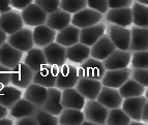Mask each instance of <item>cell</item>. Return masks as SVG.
Instances as JSON below:
<instances>
[{"label": "cell", "mask_w": 148, "mask_h": 125, "mask_svg": "<svg viewBox=\"0 0 148 125\" xmlns=\"http://www.w3.org/2000/svg\"><path fill=\"white\" fill-rule=\"evenodd\" d=\"M23 22L21 15L15 12H3L0 16V28L8 35L12 34L14 32L18 31L23 27Z\"/></svg>", "instance_id": "cell-23"}, {"label": "cell", "mask_w": 148, "mask_h": 125, "mask_svg": "<svg viewBox=\"0 0 148 125\" xmlns=\"http://www.w3.org/2000/svg\"><path fill=\"white\" fill-rule=\"evenodd\" d=\"M79 78L80 77L79 72H78V67H76L73 64L64 63L63 65L59 66L57 69L55 87H57L60 90L73 88L76 86Z\"/></svg>", "instance_id": "cell-1"}, {"label": "cell", "mask_w": 148, "mask_h": 125, "mask_svg": "<svg viewBox=\"0 0 148 125\" xmlns=\"http://www.w3.org/2000/svg\"><path fill=\"white\" fill-rule=\"evenodd\" d=\"M134 3V0H109V8H130Z\"/></svg>", "instance_id": "cell-43"}, {"label": "cell", "mask_w": 148, "mask_h": 125, "mask_svg": "<svg viewBox=\"0 0 148 125\" xmlns=\"http://www.w3.org/2000/svg\"><path fill=\"white\" fill-rule=\"evenodd\" d=\"M144 94H145V97L148 99V87H147V89L145 90V93H144Z\"/></svg>", "instance_id": "cell-52"}, {"label": "cell", "mask_w": 148, "mask_h": 125, "mask_svg": "<svg viewBox=\"0 0 148 125\" xmlns=\"http://www.w3.org/2000/svg\"><path fill=\"white\" fill-rule=\"evenodd\" d=\"M105 71H106V68L103 64V61L99 59L92 58V57L87 58L78 67L80 78H89L99 80V81L104 77Z\"/></svg>", "instance_id": "cell-3"}, {"label": "cell", "mask_w": 148, "mask_h": 125, "mask_svg": "<svg viewBox=\"0 0 148 125\" xmlns=\"http://www.w3.org/2000/svg\"><path fill=\"white\" fill-rule=\"evenodd\" d=\"M146 90V87L143 86L142 84L138 83L134 79H128L124 82L122 85L118 88V91L122 98L135 97V96L144 95Z\"/></svg>", "instance_id": "cell-30"}, {"label": "cell", "mask_w": 148, "mask_h": 125, "mask_svg": "<svg viewBox=\"0 0 148 125\" xmlns=\"http://www.w3.org/2000/svg\"><path fill=\"white\" fill-rule=\"evenodd\" d=\"M32 1L33 0H10V5L16 10H23L32 3Z\"/></svg>", "instance_id": "cell-45"}, {"label": "cell", "mask_w": 148, "mask_h": 125, "mask_svg": "<svg viewBox=\"0 0 148 125\" xmlns=\"http://www.w3.org/2000/svg\"><path fill=\"white\" fill-rule=\"evenodd\" d=\"M10 83V68L0 64V88Z\"/></svg>", "instance_id": "cell-42"}, {"label": "cell", "mask_w": 148, "mask_h": 125, "mask_svg": "<svg viewBox=\"0 0 148 125\" xmlns=\"http://www.w3.org/2000/svg\"><path fill=\"white\" fill-rule=\"evenodd\" d=\"M61 125H80L84 120V114L82 110L71 108H63L58 117Z\"/></svg>", "instance_id": "cell-32"}, {"label": "cell", "mask_w": 148, "mask_h": 125, "mask_svg": "<svg viewBox=\"0 0 148 125\" xmlns=\"http://www.w3.org/2000/svg\"><path fill=\"white\" fill-rule=\"evenodd\" d=\"M146 100L147 98L143 95L124 98L121 105V109L131 118V120L142 121V111Z\"/></svg>", "instance_id": "cell-10"}, {"label": "cell", "mask_w": 148, "mask_h": 125, "mask_svg": "<svg viewBox=\"0 0 148 125\" xmlns=\"http://www.w3.org/2000/svg\"><path fill=\"white\" fill-rule=\"evenodd\" d=\"M14 124V121L12 119H8L6 117L0 118V125H12Z\"/></svg>", "instance_id": "cell-49"}, {"label": "cell", "mask_w": 148, "mask_h": 125, "mask_svg": "<svg viewBox=\"0 0 148 125\" xmlns=\"http://www.w3.org/2000/svg\"><path fill=\"white\" fill-rule=\"evenodd\" d=\"M131 122V118L126 115L121 108L110 109L107 117L106 124L108 125H127Z\"/></svg>", "instance_id": "cell-35"}, {"label": "cell", "mask_w": 148, "mask_h": 125, "mask_svg": "<svg viewBox=\"0 0 148 125\" xmlns=\"http://www.w3.org/2000/svg\"><path fill=\"white\" fill-rule=\"evenodd\" d=\"M32 37H33V44L35 46L45 48L55 40L56 31L46 24L38 25V26H35L34 30L32 31Z\"/></svg>", "instance_id": "cell-24"}, {"label": "cell", "mask_w": 148, "mask_h": 125, "mask_svg": "<svg viewBox=\"0 0 148 125\" xmlns=\"http://www.w3.org/2000/svg\"><path fill=\"white\" fill-rule=\"evenodd\" d=\"M6 39H8V34L0 28V47L6 42Z\"/></svg>", "instance_id": "cell-48"}, {"label": "cell", "mask_w": 148, "mask_h": 125, "mask_svg": "<svg viewBox=\"0 0 148 125\" xmlns=\"http://www.w3.org/2000/svg\"><path fill=\"white\" fill-rule=\"evenodd\" d=\"M23 57V52L16 49L12 44L5 42L0 47V64L12 69L20 63Z\"/></svg>", "instance_id": "cell-17"}, {"label": "cell", "mask_w": 148, "mask_h": 125, "mask_svg": "<svg viewBox=\"0 0 148 125\" xmlns=\"http://www.w3.org/2000/svg\"><path fill=\"white\" fill-rule=\"evenodd\" d=\"M103 19V14L96 12L90 8H85L79 10L72 16V23L74 26L78 28H85L99 23Z\"/></svg>", "instance_id": "cell-5"}, {"label": "cell", "mask_w": 148, "mask_h": 125, "mask_svg": "<svg viewBox=\"0 0 148 125\" xmlns=\"http://www.w3.org/2000/svg\"><path fill=\"white\" fill-rule=\"evenodd\" d=\"M8 115V108L3 107L2 105H0V118H3Z\"/></svg>", "instance_id": "cell-50"}, {"label": "cell", "mask_w": 148, "mask_h": 125, "mask_svg": "<svg viewBox=\"0 0 148 125\" xmlns=\"http://www.w3.org/2000/svg\"><path fill=\"white\" fill-rule=\"evenodd\" d=\"M8 42L12 44L16 49L20 50L23 53L29 51L33 48V37H32V31L28 28H21L18 31L14 32L8 37Z\"/></svg>", "instance_id": "cell-7"}, {"label": "cell", "mask_w": 148, "mask_h": 125, "mask_svg": "<svg viewBox=\"0 0 148 125\" xmlns=\"http://www.w3.org/2000/svg\"><path fill=\"white\" fill-rule=\"evenodd\" d=\"M109 37L117 49L128 51L131 42V30L123 26L112 25L109 28Z\"/></svg>", "instance_id": "cell-13"}, {"label": "cell", "mask_w": 148, "mask_h": 125, "mask_svg": "<svg viewBox=\"0 0 148 125\" xmlns=\"http://www.w3.org/2000/svg\"><path fill=\"white\" fill-rule=\"evenodd\" d=\"M20 98H22V91L16 86H3L0 88V105L10 109Z\"/></svg>", "instance_id": "cell-29"}, {"label": "cell", "mask_w": 148, "mask_h": 125, "mask_svg": "<svg viewBox=\"0 0 148 125\" xmlns=\"http://www.w3.org/2000/svg\"><path fill=\"white\" fill-rule=\"evenodd\" d=\"M48 93V88L44 86H40L38 84L31 83L26 88L24 93V98L32 102L36 108H40L44 101L46 100Z\"/></svg>", "instance_id": "cell-28"}, {"label": "cell", "mask_w": 148, "mask_h": 125, "mask_svg": "<svg viewBox=\"0 0 148 125\" xmlns=\"http://www.w3.org/2000/svg\"><path fill=\"white\" fill-rule=\"evenodd\" d=\"M34 117L36 119L37 125H57L59 124L58 116H55L53 114L45 111L42 108H36L34 112Z\"/></svg>", "instance_id": "cell-36"}, {"label": "cell", "mask_w": 148, "mask_h": 125, "mask_svg": "<svg viewBox=\"0 0 148 125\" xmlns=\"http://www.w3.org/2000/svg\"><path fill=\"white\" fill-rule=\"evenodd\" d=\"M132 60V54L128 51L115 49L107 58L103 60L106 70L108 69H119L128 67Z\"/></svg>", "instance_id": "cell-8"}, {"label": "cell", "mask_w": 148, "mask_h": 125, "mask_svg": "<svg viewBox=\"0 0 148 125\" xmlns=\"http://www.w3.org/2000/svg\"><path fill=\"white\" fill-rule=\"evenodd\" d=\"M23 22L29 26H38L46 23L48 14L42 10L40 6H37L35 3H30L28 6L22 10L21 14Z\"/></svg>", "instance_id": "cell-11"}, {"label": "cell", "mask_w": 148, "mask_h": 125, "mask_svg": "<svg viewBox=\"0 0 148 125\" xmlns=\"http://www.w3.org/2000/svg\"><path fill=\"white\" fill-rule=\"evenodd\" d=\"M131 63L133 67L148 69V50L133 52Z\"/></svg>", "instance_id": "cell-38"}, {"label": "cell", "mask_w": 148, "mask_h": 125, "mask_svg": "<svg viewBox=\"0 0 148 125\" xmlns=\"http://www.w3.org/2000/svg\"><path fill=\"white\" fill-rule=\"evenodd\" d=\"M116 49L115 44L109 37V35H103L90 47V57L99 60H104Z\"/></svg>", "instance_id": "cell-16"}, {"label": "cell", "mask_w": 148, "mask_h": 125, "mask_svg": "<svg viewBox=\"0 0 148 125\" xmlns=\"http://www.w3.org/2000/svg\"><path fill=\"white\" fill-rule=\"evenodd\" d=\"M12 10L10 0H0V14L8 12Z\"/></svg>", "instance_id": "cell-46"}, {"label": "cell", "mask_w": 148, "mask_h": 125, "mask_svg": "<svg viewBox=\"0 0 148 125\" xmlns=\"http://www.w3.org/2000/svg\"><path fill=\"white\" fill-rule=\"evenodd\" d=\"M87 6L101 14H106L109 10V0H87Z\"/></svg>", "instance_id": "cell-41"}, {"label": "cell", "mask_w": 148, "mask_h": 125, "mask_svg": "<svg viewBox=\"0 0 148 125\" xmlns=\"http://www.w3.org/2000/svg\"><path fill=\"white\" fill-rule=\"evenodd\" d=\"M96 100L110 110V109L121 108L123 98L120 95L117 88L103 86L101 91H99V95L96 97Z\"/></svg>", "instance_id": "cell-12"}, {"label": "cell", "mask_w": 148, "mask_h": 125, "mask_svg": "<svg viewBox=\"0 0 148 125\" xmlns=\"http://www.w3.org/2000/svg\"><path fill=\"white\" fill-rule=\"evenodd\" d=\"M47 64L52 66L59 67L66 62V48L59 44L58 42H53L46 46L42 49Z\"/></svg>", "instance_id": "cell-6"}, {"label": "cell", "mask_w": 148, "mask_h": 125, "mask_svg": "<svg viewBox=\"0 0 148 125\" xmlns=\"http://www.w3.org/2000/svg\"><path fill=\"white\" fill-rule=\"evenodd\" d=\"M106 26L103 23H97L89 27L81 28L79 35V42L91 47L101 36L105 34Z\"/></svg>", "instance_id": "cell-22"}, {"label": "cell", "mask_w": 148, "mask_h": 125, "mask_svg": "<svg viewBox=\"0 0 148 125\" xmlns=\"http://www.w3.org/2000/svg\"><path fill=\"white\" fill-rule=\"evenodd\" d=\"M103 84L99 80L89 78H79L75 88L87 99H96Z\"/></svg>", "instance_id": "cell-15"}, {"label": "cell", "mask_w": 148, "mask_h": 125, "mask_svg": "<svg viewBox=\"0 0 148 125\" xmlns=\"http://www.w3.org/2000/svg\"><path fill=\"white\" fill-rule=\"evenodd\" d=\"M85 101V97L75 87L61 91V105L63 108L83 110Z\"/></svg>", "instance_id": "cell-21"}, {"label": "cell", "mask_w": 148, "mask_h": 125, "mask_svg": "<svg viewBox=\"0 0 148 125\" xmlns=\"http://www.w3.org/2000/svg\"><path fill=\"white\" fill-rule=\"evenodd\" d=\"M80 28L76 27L74 25H69L63 29L59 30L58 33H56L55 42L63 47L67 48L73 44L79 42Z\"/></svg>", "instance_id": "cell-26"}, {"label": "cell", "mask_w": 148, "mask_h": 125, "mask_svg": "<svg viewBox=\"0 0 148 125\" xmlns=\"http://www.w3.org/2000/svg\"><path fill=\"white\" fill-rule=\"evenodd\" d=\"M57 69H58V67L56 66H52V65H49V64H45L40 69H37L36 71H34L32 83L38 84V85L46 87V88L55 87Z\"/></svg>", "instance_id": "cell-14"}, {"label": "cell", "mask_w": 148, "mask_h": 125, "mask_svg": "<svg viewBox=\"0 0 148 125\" xmlns=\"http://www.w3.org/2000/svg\"><path fill=\"white\" fill-rule=\"evenodd\" d=\"M133 24L139 27H148V6L142 3L135 2L132 8Z\"/></svg>", "instance_id": "cell-34"}, {"label": "cell", "mask_w": 148, "mask_h": 125, "mask_svg": "<svg viewBox=\"0 0 148 125\" xmlns=\"http://www.w3.org/2000/svg\"><path fill=\"white\" fill-rule=\"evenodd\" d=\"M148 50V27L134 26L131 29V42L128 51H144Z\"/></svg>", "instance_id": "cell-20"}, {"label": "cell", "mask_w": 148, "mask_h": 125, "mask_svg": "<svg viewBox=\"0 0 148 125\" xmlns=\"http://www.w3.org/2000/svg\"><path fill=\"white\" fill-rule=\"evenodd\" d=\"M59 8L69 14H75L87 8V0H60Z\"/></svg>", "instance_id": "cell-37"}, {"label": "cell", "mask_w": 148, "mask_h": 125, "mask_svg": "<svg viewBox=\"0 0 148 125\" xmlns=\"http://www.w3.org/2000/svg\"><path fill=\"white\" fill-rule=\"evenodd\" d=\"M36 111V107L29 100L25 98H20L14 106L10 108V114L12 117L19 119V118L25 117V116L33 115Z\"/></svg>", "instance_id": "cell-33"}, {"label": "cell", "mask_w": 148, "mask_h": 125, "mask_svg": "<svg viewBox=\"0 0 148 125\" xmlns=\"http://www.w3.org/2000/svg\"><path fill=\"white\" fill-rule=\"evenodd\" d=\"M137 2L142 3V4H145L148 6V0H137Z\"/></svg>", "instance_id": "cell-51"}, {"label": "cell", "mask_w": 148, "mask_h": 125, "mask_svg": "<svg viewBox=\"0 0 148 125\" xmlns=\"http://www.w3.org/2000/svg\"><path fill=\"white\" fill-rule=\"evenodd\" d=\"M71 21H72V14H69L59 8L55 12L48 15L45 24L55 31H59L69 26L71 24Z\"/></svg>", "instance_id": "cell-25"}, {"label": "cell", "mask_w": 148, "mask_h": 125, "mask_svg": "<svg viewBox=\"0 0 148 125\" xmlns=\"http://www.w3.org/2000/svg\"><path fill=\"white\" fill-rule=\"evenodd\" d=\"M34 71L25 63H18L10 69V83L20 89H26L33 80Z\"/></svg>", "instance_id": "cell-4"}, {"label": "cell", "mask_w": 148, "mask_h": 125, "mask_svg": "<svg viewBox=\"0 0 148 125\" xmlns=\"http://www.w3.org/2000/svg\"><path fill=\"white\" fill-rule=\"evenodd\" d=\"M83 110L85 120L91 121L94 124H106L109 109L104 107L96 99H88L85 101Z\"/></svg>", "instance_id": "cell-2"}, {"label": "cell", "mask_w": 148, "mask_h": 125, "mask_svg": "<svg viewBox=\"0 0 148 125\" xmlns=\"http://www.w3.org/2000/svg\"><path fill=\"white\" fill-rule=\"evenodd\" d=\"M34 3L49 15L59 8L60 0H34Z\"/></svg>", "instance_id": "cell-40"}, {"label": "cell", "mask_w": 148, "mask_h": 125, "mask_svg": "<svg viewBox=\"0 0 148 125\" xmlns=\"http://www.w3.org/2000/svg\"><path fill=\"white\" fill-rule=\"evenodd\" d=\"M142 121L144 123H148V99L146 100L143 111H142Z\"/></svg>", "instance_id": "cell-47"}, {"label": "cell", "mask_w": 148, "mask_h": 125, "mask_svg": "<svg viewBox=\"0 0 148 125\" xmlns=\"http://www.w3.org/2000/svg\"><path fill=\"white\" fill-rule=\"evenodd\" d=\"M24 63L33 71H36L42 65L47 64V60L45 57L44 51L42 49H37V48L30 49L29 51L26 52Z\"/></svg>", "instance_id": "cell-31"}, {"label": "cell", "mask_w": 148, "mask_h": 125, "mask_svg": "<svg viewBox=\"0 0 148 125\" xmlns=\"http://www.w3.org/2000/svg\"><path fill=\"white\" fill-rule=\"evenodd\" d=\"M90 57V47L81 42H77L66 48V59L73 63L81 64Z\"/></svg>", "instance_id": "cell-27"}, {"label": "cell", "mask_w": 148, "mask_h": 125, "mask_svg": "<svg viewBox=\"0 0 148 125\" xmlns=\"http://www.w3.org/2000/svg\"><path fill=\"white\" fill-rule=\"evenodd\" d=\"M40 108L44 109L45 111H47L55 116H59L61 111L63 110V107L61 105V90L57 87L48 88L46 100Z\"/></svg>", "instance_id": "cell-18"}, {"label": "cell", "mask_w": 148, "mask_h": 125, "mask_svg": "<svg viewBox=\"0 0 148 125\" xmlns=\"http://www.w3.org/2000/svg\"><path fill=\"white\" fill-rule=\"evenodd\" d=\"M17 125H37L36 119H35L34 115H29L25 116V117L19 118L17 119Z\"/></svg>", "instance_id": "cell-44"}, {"label": "cell", "mask_w": 148, "mask_h": 125, "mask_svg": "<svg viewBox=\"0 0 148 125\" xmlns=\"http://www.w3.org/2000/svg\"><path fill=\"white\" fill-rule=\"evenodd\" d=\"M106 19L108 22L115 25L127 27L133 24V12L132 8H110L106 12Z\"/></svg>", "instance_id": "cell-19"}, {"label": "cell", "mask_w": 148, "mask_h": 125, "mask_svg": "<svg viewBox=\"0 0 148 125\" xmlns=\"http://www.w3.org/2000/svg\"><path fill=\"white\" fill-rule=\"evenodd\" d=\"M131 77L135 81L142 84L143 86L148 87V69L133 67L131 69Z\"/></svg>", "instance_id": "cell-39"}, {"label": "cell", "mask_w": 148, "mask_h": 125, "mask_svg": "<svg viewBox=\"0 0 148 125\" xmlns=\"http://www.w3.org/2000/svg\"><path fill=\"white\" fill-rule=\"evenodd\" d=\"M130 78H131V69L128 67L119 69H108L105 71V74L101 78V82L103 86L118 89Z\"/></svg>", "instance_id": "cell-9"}]
</instances>
